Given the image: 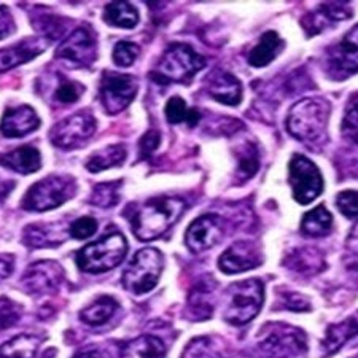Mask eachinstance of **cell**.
<instances>
[{
  "instance_id": "42",
  "label": "cell",
  "mask_w": 358,
  "mask_h": 358,
  "mask_svg": "<svg viewBox=\"0 0 358 358\" xmlns=\"http://www.w3.org/2000/svg\"><path fill=\"white\" fill-rule=\"evenodd\" d=\"M20 320V309L8 298H0V330L16 325Z\"/></svg>"
},
{
  "instance_id": "45",
  "label": "cell",
  "mask_w": 358,
  "mask_h": 358,
  "mask_svg": "<svg viewBox=\"0 0 358 358\" xmlns=\"http://www.w3.org/2000/svg\"><path fill=\"white\" fill-rule=\"evenodd\" d=\"M284 306L288 310H296V313H304V310H309V301L301 296V294H293L288 293L284 296Z\"/></svg>"
},
{
  "instance_id": "22",
  "label": "cell",
  "mask_w": 358,
  "mask_h": 358,
  "mask_svg": "<svg viewBox=\"0 0 358 358\" xmlns=\"http://www.w3.org/2000/svg\"><path fill=\"white\" fill-rule=\"evenodd\" d=\"M358 334V313L350 315L344 322L330 325L327 330V336L322 343L323 357H330L343 348V345Z\"/></svg>"
},
{
  "instance_id": "21",
  "label": "cell",
  "mask_w": 358,
  "mask_h": 358,
  "mask_svg": "<svg viewBox=\"0 0 358 358\" xmlns=\"http://www.w3.org/2000/svg\"><path fill=\"white\" fill-rule=\"evenodd\" d=\"M215 280L212 277L202 279L193 287L188 298V310L193 320H206L213 313V296Z\"/></svg>"
},
{
  "instance_id": "25",
  "label": "cell",
  "mask_w": 358,
  "mask_h": 358,
  "mask_svg": "<svg viewBox=\"0 0 358 358\" xmlns=\"http://www.w3.org/2000/svg\"><path fill=\"white\" fill-rule=\"evenodd\" d=\"M284 50V40L279 37V34L269 31L263 34L258 45L248 55V64L253 67H266L273 62L277 55Z\"/></svg>"
},
{
  "instance_id": "3",
  "label": "cell",
  "mask_w": 358,
  "mask_h": 358,
  "mask_svg": "<svg viewBox=\"0 0 358 358\" xmlns=\"http://www.w3.org/2000/svg\"><path fill=\"white\" fill-rule=\"evenodd\" d=\"M206 57L196 53L189 45L172 43L161 57L158 66L152 72L153 82L187 83L196 73L206 67Z\"/></svg>"
},
{
  "instance_id": "41",
  "label": "cell",
  "mask_w": 358,
  "mask_h": 358,
  "mask_svg": "<svg viewBox=\"0 0 358 358\" xmlns=\"http://www.w3.org/2000/svg\"><path fill=\"white\" fill-rule=\"evenodd\" d=\"M82 92H83L82 85L64 80V82L57 86L55 96L61 103H73V102H77L80 99Z\"/></svg>"
},
{
  "instance_id": "24",
  "label": "cell",
  "mask_w": 358,
  "mask_h": 358,
  "mask_svg": "<svg viewBox=\"0 0 358 358\" xmlns=\"http://www.w3.org/2000/svg\"><path fill=\"white\" fill-rule=\"evenodd\" d=\"M164 343L157 336L143 334L124 343L120 349V358H164Z\"/></svg>"
},
{
  "instance_id": "47",
  "label": "cell",
  "mask_w": 358,
  "mask_h": 358,
  "mask_svg": "<svg viewBox=\"0 0 358 358\" xmlns=\"http://www.w3.org/2000/svg\"><path fill=\"white\" fill-rule=\"evenodd\" d=\"M73 358H106V357L97 350H85V352H80V354L75 355Z\"/></svg>"
},
{
  "instance_id": "10",
  "label": "cell",
  "mask_w": 358,
  "mask_h": 358,
  "mask_svg": "<svg viewBox=\"0 0 358 358\" xmlns=\"http://www.w3.org/2000/svg\"><path fill=\"white\" fill-rule=\"evenodd\" d=\"M137 80L132 75L106 72L101 80V102L107 113L123 112L137 94Z\"/></svg>"
},
{
  "instance_id": "43",
  "label": "cell",
  "mask_w": 358,
  "mask_h": 358,
  "mask_svg": "<svg viewBox=\"0 0 358 358\" xmlns=\"http://www.w3.org/2000/svg\"><path fill=\"white\" fill-rule=\"evenodd\" d=\"M161 142V134L157 129H150L148 132L143 134L141 138V143H138V150H141V157L148 158L152 157V153L159 147Z\"/></svg>"
},
{
  "instance_id": "14",
  "label": "cell",
  "mask_w": 358,
  "mask_h": 358,
  "mask_svg": "<svg viewBox=\"0 0 358 358\" xmlns=\"http://www.w3.org/2000/svg\"><path fill=\"white\" fill-rule=\"evenodd\" d=\"M328 67L336 78L358 72V24L352 27L336 46H333L328 55Z\"/></svg>"
},
{
  "instance_id": "31",
  "label": "cell",
  "mask_w": 358,
  "mask_h": 358,
  "mask_svg": "<svg viewBox=\"0 0 358 358\" xmlns=\"http://www.w3.org/2000/svg\"><path fill=\"white\" fill-rule=\"evenodd\" d=\"M288 266L296 271L299 274L313 275L323 269V258L317 250L313 248H301V250H294L293 257L288 258Z\"/></svg>"
},
{
  "instance_id": "27",
  "label": "cell",
  "mask_w": 358,
  "mask_h": 358,
  "mask_svg": "<svg viewBox=\"0 0 358 358\" xmlns=\"http://www.w3.org/2000/svg\"><path fill=\"white\" fill-rule=\"evenodd\" d=\"M103 20L115 27L132 29L138 22V13L129 2H112L103 8Z\"/></svg>"
},
{
  "instance_id": "46",
  "label": "cell",
  "mask_w": 358,
  "mask_h": 358,
  "mask_svg": "<svg viewBox=\"0 0 358 358\" xmlns=\"http://www.w3.org/2000/svg\"><path fill=\"white\" fill-rule=\"evenodd\" d=\"M15 266V259L11 255H0V280L7 279Z\"/></svg>"
},
{
  "instance_id": "39",
  "label": "cell",
  "mask_w": 358,
  "mask_h": 358,
  "mask_svg": "<svg viewBox=\"0 0 358 358\" xmlns=\"http://www.w3.org/2000/svg\"><path fill=\"white\" fill-rule=\"evenodd\" d=\"M97 231V222L92 217H82L78 220H75L71 227H69V234L73 239L83 241L91 238L92 234H96Z\"/></svg>"
},
{
  "instance_id": "30",
  "label": "cell",
  "mask_w": 358,
  "mask_h": 358,
  "mask_svg": "<svg viewBox=\"0 0 358 358\" xmlns=\"http://www.w3.org/2000/svg\"><path fill=\"white\" fill-rule=\"evenodd\" d=\"M126 147L124 145H110L96 152L86 163V169L90 172L107 171L110 167H117L124 163Z\"/></svg>"
},
{
  "instance_id": "15",
  "label": "cell",
  "mask_w": 358,
  "mask_h": 358,
  "mask_svg": "<svg viewBox=\"0 0 358 358\" xmlns=\"http://www.w3.org/2000/svg\"><path fill=\"white\" fill-rule=\"evenodd\" d=\"M64 282L62 268L55 262H40L32 264L22 277L26 290L32 294L55 293Z\"/></svg>"
},
{
  "instance_id": "37",
  "label": "cell",
  "mask_w": 358,
  "mask_h": 358,
  "mask_svg": "<svg viewBox=\"0 0 358 358\" xmlns=\"http://www.w3.org/2000/svg\"><path fill=\"white\" fill-rule=\"evenodd\" d=\"M138 55V46L131 42H120L113 48V62L118 67H129L134 64Z\"/></svg>"
},
{
  "instance_id": "17",
  "label": "cell",
  "mask_w": 358,
  "mask_h": 358,
  "mask_svg": "<svg viewBox=\"0 0 358 358\" xmlns=\"http://www.w3.org/2000/svg\"><path fill=\"white\" fill-rule=\"evenodd\" d=\"M40 126V118L36 110L29 106L7 108L0 123V132L5 137H24L36 131Z\"/></svg>"
},
{
  "instance_id": "35",
  "label": "cell",
  "mask_w": 358,
  "mask_h": 358,
  "mask_svg": "<svg viewBox=\"0 0 358 358\" xmlns=\"http://www.w3.org/2000/svg\"><path fill=\"white\" fill-rule=\"evenodd\" d=\"M120 188L121 182H107L101 183L92 189L90 202L92 206L101 207V209H110L120 201Z\"/></svg>"
},
{
  "instance_id": "1",
  "label": "cell",
  "mask_w": 358,
  "mask_h": 358,
  "mask_svg": "<svg viewBox=\"0 0 358 358\" xmlns=\"http://www.w3.org/2000/svg\"><path fill=\"white\" fill-rule=\"evenodd\" d=\"M187 204L180 198H157L143 204L132 218V233L143 242L158 239L180 220Z\"/></svg>"
},
{
  "instance_id": "32",
  "label": "cell",
  "mask_w": 358,
  "mask_h": 358,
  "mask_svg": "<svg viewBox=\"0 0 358 358\" xmlns=\"http://www.w3.org/2000/svg\"><path fill=\"white\" fill-rule=\"evenodd\" d=\"M164 113H166L167 121L172 124H178V123H183V121H187L189 126H196L201 118V115L196 108H188L182 97H177V96L171 97V99L167 101Z\"/></svg>"
},
{
  "instance_id": "23",
  "label": "cell",
  "mask_w": 358,
  "mask_h": 358,
  "mask_svg": "<svg viewBox=\"0 0 358 358\" xmlns=\"http://www.w3.org/2000/svg\"><path fill=\"white\" fill-rule=\"evenodd\" d=\"M0 166L18 172V174L27 176L34 174V172L40 169V166H42V157H40V152L37 148L21 147L7 155H2L0 157Z\"/></svg>"
},
{
  "instance_id": "38",
  "label": "cell",
  "mask_w": 358,
  "mask_h": 358,
  "mask_svg": "<svg viewBox=\"0 0 358 358\" xmlns=\"http://www.w3.org/2000/svg\"><path fill=\"white\" fill-rule=\"evenodd\" d=\"M182 358H217V352L210 345V338H198L189 343Z\"/></svg>"
},
{
  "instance_id": "6",
  "label": "cell",
  "mask_w": 358,
  "mask_h": 358,
  "mask_svg": "<svg viewBox=\"0 0 358 358\" xmlns=\"http://www.w3.org/2000/svg\"><path fill=\"white\" fill-rule=\"evenodd\" d=\"M77 185L72 177L50 176L27 189L22 198V209L31 212H46L64 204L73 196Z\"/></svg>"
},
{
  "instance_id": "26",
  "label": "cell",
  "mask_w": 358,
  "mask_h": 358,
  "mask_svg": "<svg viewBox=\"0 0 358 358\" xmlns=\"http://www.w3.org/2000/svg\"><path fill=\"white\" fill-rule=\"evenodd\" d=\"M42 344L37 334H18L0 345V358H34Z\"/></svg>"
},
{
  "instance_id": "44",
  "label": "cell",
  "mask_w": 358,
  "mask_h": 358,
  "mask_svg": "<svg viewBox=\"0 0 358 358\" xmlns=\"http://www.w3.org/2000/svg\"><path fill=\"white\" fill-rule=\"evenodd\" d=\"M16 31V24L13 16H11L8 7L0 5V40L7 38Z\"/></svg>"
},
{
  "instance_id": "7",
  "label": "cell",
  "mask_w": 358,
  "mask_h": 358,
  "mask_svg": "<svg viewBox=\"0 0 358 358\" xmlns=\"http://www.w3.org/2000/svg\"><path fill=\"white\" fill-rule=\"evenodd\" d=\"M164 258L157 248H142L138 250L123 274L126 290L134 294L152 292L157 287L161 273H163Z\"/></svg>"
},
{
  "instance_id": "29",
  "label": "cell",
  "mask_w": 358,
  "mask_h": 358,
  "mask_svg": "<svg viewBox=\"0 0 358 358\" xmlns=\"http://www.w3.org/2000/svg\"><path fill=\"white\" fill-rule=\"evenodd\" d=\"M117 309L118 304L113 298L102 296L99 299H96V301L88 306V308L83 309L82 313H80V319H82V322H85L86 325L97 327L106 323L107 320H110Z\"/></svg>"
},
{
  "instance_id": "16",
  "label": "cell",
  "mask_w": 358,
  "mask_h": 358,
  "mask_svg": "<svg viewBox=\"0 0 358 358\" xmlns=\"http://www.w3.org/2000/svg\"><path fill=\"white\" fill-rule=\"evenodd\" d=\"M263 258L258 247L252 242H236L223 252L218 259V268L224 274H239L262 264Z\"/></svg>"
},
{
  "instance_id": "19",
  "label": "cell",
  "mask_w": 358,
  "mask_h": 358,
  "mask_svg": "<svg viewBox=\"0 0 358 358\" xmlns=\"http://www.w3.org/2000/svg\"><path fill=\"white\" fill-rule=\"evenodd\" d=\"M207 92L224 106H238L242 101V85L233 73L215 71L207 82Z\"/></svg>"
},
{
  "instance_id": "28",
  "label": "cell",
  "mask_w": 358,
  "mask_h": 358,
  "mask_svg": "<svg viewBox=\"0 0 358 358\" xmlns=\"http://www.w3.org/2000/svg\"><path fill=\"white\" fill-rule=\"evenodd\" d=\"M331 227L333 217L323 206L315 207V209L306 213L301 222V231L306 236H310V238L328 234L331 231Z\"/></svg>"
},
{
  "instance_id": "36",
  "label": "cell",
  "mask_w": 358,
  "mask_h": 358,
  "mask_svg": "<svg viewBox=\"0 0 358 358\" xmlns=\"http://www.w3.org/2000/svg\"><path fill=\"white\" fill-rule=\"evenodd\" d=\"M343 131L345 137L350 138L354 143H358V94L352 96L349 106L345 108Z\"/></svg>"
},
{
  "instance_id": "20",
  "label": "cell",
  "mask_w": 358,
  "mask_h": 358,
  "mask_svg": "<svg viewBox=\"0 0 358 358\" xmlns=\"http://www.w3.org/2000/svg\"><path fill=\"white\" fill-rule=\"evenodd\" d=\"M350 15L352 11L349 5H344V2L325 3L319 10H315L314 13L306 16L301 24L308 36H315V34L322 32L323 29L334 24V22L350 18Z\"/></svg>"
},
{
  "instance_id": "33",
  "label": "cell",
  "mask_w": 358,
  "mask_h": 358,
  "mask_svg": "<svg viewBox=\"0 0 358 358\" xmlns=\"http://www.w3.org/2000/svg\"><path fill=\"white\" fill-rule=\"evenodd\" d=\"M59 233H55L53 227H46V224H32L26 228L24 242L29 247H51L61 244V238H57Z\"/></svg>"
},
{
  "instance_id": "18",
  "label": "cell",
  "mask_w": 358,
  "mask_h": 358,
  "mask_svg": "<svg viewBox=\"0 0 358 358\" xmlns=\"http://www.w3.org/2000/svg\"><path fill=\"white\" fill-rule=\"evenodd\" d=\"M48 48V38H26L16 46L0 50V73L29 62Z\"/></svg>"
},
{
  "instance_id": "5",
  "label": "cell",
  "mask_w": 358,
  "mask_h": 358,
  "mask_svg": "<svg viewBox=\"0 0 358 358\" xmlns=\"http://www.w3.org/2000/svg\"><path fill=\"white\" fill-rule=\"evenodd\" d=\"M264 301V288L258 279L236 282L227 290L224 299V320L241 327L255 319Z\"/></svg>"
},
{
  "instance_id": "4",
  "label": "cell",
  "mask_w": 358,
  "mask_h": 358,
  "mask_svg": "<svg viewBox=\"0 0 358 358\" xmlns=\"http://www.w3.org/2000/svg\"><path fill=\"white\" fill-rule=\"evenodd\" d=\"M330 106L323 99H303L292 107L287 118V128L296 141L308 143L319 142L325 136Z\"/></svg>"
},
{
  "instance_id": "34",
  "label": "cell",
  "mask_w": 358,
  "mask_h": 358,
  "mask_svg": "<svg viewBox=\"0 0 358 358\" xmlns=\"http://www.w3.org/2000/svg\"><path fill=\"white\" fill-rule=\"evenodd\" d=\"M236 157H238V177L241 180H247L257 174L259 167L258 152L253 143H244V145L236 150Z\"/></svg>"
},
{
  "instance_id": "9",
  "label": "cell",
  "mask_w": 358,
  "mask_h": 358,
  "mask_svg": "<svg viewBox=\"0 0 358 358\" xmlns=\"http://www.w3.org/2000/svg\"><path fill=\"white\" fill-rule=\"evenodd\" d=\"M288 174H290V185L293 188V198L299 204H310L317 196L320 194L323 188V180L320 171L313 161L301 155H294L288 166Z\"/></svg>"
},
{
  "instance_id": "2",
  "label": "cell",
  "mask_w": 358,
  "mask_h": 358,
  "mask_svg": "<svg viewBox=\"0 0 358 358\" xmlns=\"http://www.w3.org/2000/svg\"><path fill=\"white\" fill-rule=\"evenodd\" d=\"M128 253V242L120 231H108L99 241L85 245L77 253V264L83 273L101 274L121 264Z\"/></svg>"
},
{
  "instance_id": "13",
  "label": "cell",
  "mask_w": 358,
  "mask_h": 358,
  "mask_svg": "<svg viewBox=\"0 0 358 358\" xmlns=\"http://www.w3.org/2000/svg\"><path fill=\"white\" fill-rule=\"evenodd\" d=\"M224 236V222L222 217L215 213H207L202 215L189 224L185 236L188 248L194 253H201L217 245Z\"/></svg>"
},
{
  "instance_id": "8",
  "label": "cell",
  "mask_w": 358,
  "mask_h": 358,
  "mask_svg": "<svg viewBox=\"0 0 358 358\" xmlns=\"http://www.w3.org/2000/svg\"><path fill=\"white\" fill-rule=\"evenodd\" d=\"M268 328L269 331L263 334L258 343V355L262 358H294L301 355L308 348L301 330L287 325Z\"/></svg>"
},
{
  "instance_id": "40",
  "label": "cell",
  "mask_w": 358,
  "mask_h": 358,
  "mask_svg": "<svg viewBox=\"0 0 358 358\" xmlns=\"http://www.w3.org/2000/svg\"><path fill=\"white\" fill-rule=\"evenodd\" d=\"M336 206L344 217L350 218H358V192H343L338 194L336 198Z\"/></svg>"
},
{
  "instance_id": "12",
  "label": "cell",
  "mask_w": 358,
  "mask_h": 358,
  "mask_svg": "<svg viewBox=\"0 0 358 358\" xmlns=\"http://www.w3.org/2000/svg\"><path fill=\"white\" fill-rule=\"evenodd\" d=\"M56 56L72 67H91L97 56L94 32L78 27L56 50Z\"/></svg>"
},
{
  "instance_id": "11",
  "label": "cell",
  "mask_w": 358,
  "mask_h": 358,
  "mask_svg": "<svg viewBox=\"0 0 358 358\" xmlns=\"http://www.w3.org/2000/svg\"><path fill=\"white\" fill-rule=\"evenodd\" d=\"M94 117L88 112H80L55 124L51 128L50 138L55 147L62 150H72L83 145L94 134Z\"/></svg>"
}]
</instances>
